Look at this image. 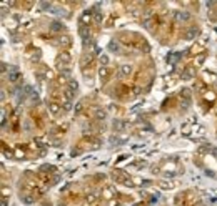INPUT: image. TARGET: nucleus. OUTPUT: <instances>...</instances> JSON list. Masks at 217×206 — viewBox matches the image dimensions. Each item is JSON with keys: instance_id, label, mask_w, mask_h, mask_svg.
I'll return each mask as SVG.
<instances>
[{"instance_id": "0eeeda50", "label": "nucleus", "mask_w": 217, "mask_h": 206, "mask_svg": "<svg viewBox=\"0 0 217 206\" xmlns=\"http://www.w3.org/2000/svg\"><path fill=\"white\" fill-rule=\"evenodd\" d=\"M95 115H97L99 120H104V118H105V111H102V110H97V113H95Z\"/></svg>"}, {"instance_id": "f03ea898", "label": "nucleus", "mask_w": 217, "mask_h": 206, "mask_svg": "<svg viewBox=\"0 0 217 206\" xmlns=\"http://www.w3.org/2000/svg\"><path fill=\"white\" fill-rule=\"evenodd\" d=\"M130 71H132V67H130V65H122V68H120V73L122 75H129Z\"/></svg>"}, {"instance_id": "423d86ee", "label": "nucleus", "mask_w": 217, "mask_h": 206, "mask_svg": "<svg viewBox=\"0 0 217 206\" xmlns=\"http://www.w3.org/2000/svg\"><path fill=\"white\" fill-rule=\"evenodd\" d=\"M190 77H192V70L189 68V70L184 71V78H185V80H190Z\"/></svg>"}, {"instance_id": "1a4fd4ad", "label": "nucleus", "mask_w": 217, "mask_h": 206, "mask_svg": "<svg viewBox=\"0 0 217 206\" xmlns=\"http://www.w3.org/2000/svg\"><path fill=\"white\" fill-rule=\"evenodd\" d=\"M100 63H104V65H107V63H108V58L105 57V55H104V57H100Z\"/></svg>"}, {"instance_id": "9d476101", "label": "nucleus", "mask_w": 217, "mask_h": 206, "mask_svg": "<svg viewBox=\"0 0 217 206\" xmlns=\"http://www.w3.org/2000/svg\"><path fill=\"white\" fill-rule=\"evenodd\" d=\"M60 23H52V30H60Z\"/></svg>"}, {"instance_id": "6e6552de", "label": "nucleus", "mask_w": 217, "mask_h": 206, "mask_svg": "<svg viewBox=\"0 0 217 206\" xmlns=\"http://www.w3.org/2000/svg\"><path fill=\"white\" fill-rule=\"evenodd\" d=\"M108 47H110V48H112V50H115V52H117V50H119V45H117L115 42H110V45H108Z\"/></svg>"}, {"instance_id": "f257e3e1", "label": "nucleus", "mask_w": 217, "mask_h": 206, "mask_svg": "<svg viewBox=\"0 0 217 206\" xmlns=\"http://www.w3.org/2000/svg\"><path fill=\"white\" fill-rule=\"evenodd\" d=\"M18 78H20V73H18V70L12 68V70L8 71V80H10V82H17Z\"/></svg>"}, {"instance_id": "20e7f679", "label": "nucleus", "mask_w": 217, "mask_h": 206, "mask_svg": "<svg viewBox=\"0 0 217 206\" xmlns=\"http://www.w3.org/2000/svg\"><path fill=\"white\" fill-rule=\"evenodd\" d=\"M175 17H177L179 20H187V18L190 17V15H189V14H185V12H182V14H175Z\"/></svg>"}, {"instance_id": "39448f33", "label": "nucleus", "mask_w": 217, "mask_h": 206, "mask_svg": "<svg viewBox=\"0 0 217 206\" xmlns=\"http://www.w3.org/2000/svg\"><path fill=\"white\" fill-rule=\"evenodd\" d=\"M195 35H197V29H190V30L187 32V35H185V37H187L189 40H190L192 37H195Z\"/></svg>"}, {"instance_id": "7ed1b4c3", "label": "nucleus", "mask_w": 217, "mask_h": 206, "mask_svg": "<svg viewBox=\"0 0 217 206\" xmlns=\"http://www.w3.org/2000/svg\"><path fill=\"white\" fill-rule=\"evenodd\" d=\"M49 108H50V111H52L54 115H55V113H58V110H60L57 103H50V105H49Z\"/></svg>"}]
</instances>
